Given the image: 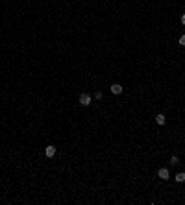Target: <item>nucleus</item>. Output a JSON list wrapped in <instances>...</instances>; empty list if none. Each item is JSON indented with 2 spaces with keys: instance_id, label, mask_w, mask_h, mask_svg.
I'll list each match as a JSON object with an SVG mask.
<instances>
[{
  "instance_id": "2",
  "label": "nucleus",
  "mask_w": 185,
  "mask_h": 205,
  "mask_svg": "<svg viewBox=\"0 0 185 205\" xmlns=\"http://www.w3.org/2000/svg\"><path fill=\"white\" fill-rule=\"evenodd\" d=\"M80 106H83V107H87V106H91V96H89L87 92H83V94H80Z\"/></svg>"
},
{
  "instance_id": "9",
  "label": "nucleus",
  "mask_w": 185,
  "mask_h": 205,
  "mask_svg": "<svg viewBox=\"0 0 185 205\" xmlns=\"http://www.w3.org/2000/svg\"><path fill=\"white\" fill-rule=\"evenodd\" d=\"M182 24H185V13L182 15Z\"/></svg>"
},
{
  "instance_id": "6",
  "label": "nucleus",
  "mask_w": 185,
  "mask_h": 205,
  "mask_svg": "<svg viewBox=\"0 0 185 205\" xmlns=\"http://www.w3.org/2000/svg\"><path fill=\"white\" fill-rule=\"evenodd\" d=\"M176 181H178V183H183V181H185V174H183V172H178V174H176Z\"/></svg>"
},
{
  "instance_id": "1",
  "label": "nucleus",
  "mask_w": 185,
  "mask_h": 205,
  "mask_svg": "<svg viewBox=\"0 0 185 205\" xmlns=\"http://www.w3.org/2000/svg\"><path fill=\"white\" fill-rule=\"evenodd\" d=\"M157 177H159V179H163V181H167V179L170 177V172H168V168H167V166L159 168V170H157Z\"/></svg>"
},
{
  "instance_id": "8",
  "label": "nucleus",
  "mask_w": 185,
  "mask_h": 205,
  "mask_svg": "<svg viewBox=\"0 0 185 205\" xmlns=\"http://www.w3.org/2000/svg\"><path fill=\"white\" fill-rule=\"evenodd\" d=\"M179 44H182V46H185V33H183L182 37H179Z\"/></svg>"
},
{
  "instance_id": "3",
  "label": "nucleus",
  "mask_w": 185,
  "mask_h": 205,
  "mask_svg": "<svg viewBox=\"0 0 185 205\" xmlns=\"http://www.w3.org/2000/svg\"><path fill=\"white\" fill-rule=\"evenodd\" d=\"M44 155H46L48 159L54 157V155H56V148H54V146H46V148H44Z\"/></svg>"
},
{
  "instance_id": "4",
  "label": "nucleus",
  "mask_w": 185,
  "mask_h": 205,
  "mask_svg": "<svg viewBox=\"0 0 185 205\" xmlns=\"http://www.w3.org/2000/svg\"><path fill=\"white\" fill-rule=\"evenodd\" d=\"M111 92L113 94H122V85L121 83H113L111 85Z\"/></svg>"
},
{
  "instance_id": "5",
  "label": "nucleus",
  "mask_w": 185,
  "mask_h": 205,
  "mask_svg": "<svg viewBox=\"0 0 185 205\" xmlns=\"http://www.w3.org/2000/svg\"><path fill=\"white\" fill-rule=\"evenodd\" d=\"M156 122L159 124V126H165V122H167V117H165V115H156Z\"/></svg>"
},
{
  "instance_id": "7",
  "label": "nucleus",
  "mask_w": 185,
  "mask_h": 205,
  "mask_svg": "<svg viewBox=\"0 0 185 205\" xmlns=\"http://www.w3.org/2000/svg\"><path fill=\"white\" fill-rule=\"evenodd\" d=\"M178 161H179V159H178L176 155H172V157H170V164H178Z\"/></svg>"
}]
</instances>
